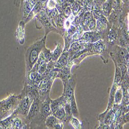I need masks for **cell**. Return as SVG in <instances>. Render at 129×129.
Here are the masks:
<instances>
[{"label":"cell","instance_id":"cell-1","mask_svg":"<svg viewBox=\"0 0 129 129\" xmlns=\"http://www.w3.org/2000/svg\"><path fill=\"white\" fill-rule=\"evenodd\" d=\"M46 35L28 47L25 51L26 77L37 62L40 53L45 46Z\"/></svg>","mask_w":129,"mask_h":129},{"label":"cell","instance_id":"cell-2","mask_svg":"<svg viewBox=\"0 0 129 129\" xmlns=\"http://www.w3.org/2000/svg\"><path fill=\"white\" fill-rule=\"evenodd\" d=\"M20 100L19 95L10 94L7 98L0 101V120L10 115L17 109Z\"/></svg>","mask_w":129,"mask_h":129},{"label":"cell","instance_id":"cell-3","mask_svg":"<svg viewBox=\"0 0 129 129\" xmlns=\"http://www.w3.org/2000/svg\"><path fill=\"white\" fill-rule=\"evenodd\" d=\"M50 101L51 99L49 97V95H48L41 102L39 111L37 116L31 121V123H39L40 124L45 122L47 118L50 115L52 114L50 106Z\"/></svg>","mask_w":129,"mask_h":129},{"label":"cell","instance_id":"cell-4","mask_svg":"<svg viewBox=\"0 0 129 129\" xmlns=\"http://www.w3.org/2000/svg\"><path fill=\"white\" fill-rule=\"evenodd\" d=\"M48 95L41 96L39 95L38 97L36 98L33 102H32L30 107L29 108L28 114L26 116V120L28 123L31 121L38 114L41 102L44 100Z\"/></svg>","mask_w":129,"mask_h":129},{"label":"cell","instance_id":"cell-5","mask_svg":"<svg viewBox=\"0 0 129 129\" xmlns=\"http://www.w3.org/2000/svg\"><path fill=\"white\" fill-rule=\"evenodd\" d=\"M33 102V100L30 99L26 94L23 96L21 98L17 107L18 114H20L22 116H25L26 117L29 111L30 105Z\"/></svg>","mask_w":129,"mask_h":129},{"label":"cell","instance_id":"cell-6","mask_svg":"<svg viewBox=\"0 0 129 129\" xmlns=\"http://www.w3.org/2000/svg\"><path fill=\"white\" fill-rule=\"evenodd\" d=\"M66 102V99L63 94L57 99L54 100H51L50 106L52 114L54 113L59 107L63 106Z\"/></svg>","mask_w":129,"mask_h":129},{"label":"cell","instance_id":"cell-7","mask_svg":"<svg viewBox=\"0 0 129 129\" xmlns=\"http://www.w3.org/2000/svg\"><path fill=\"white\" fill-rule=\"evenodd\" d=\"M60 120L53 114L49 116L45 121V125L47 127L50 128H54L57 124L61 122Z\"/></svg>","mask_w":129,"mask_h":129},{"label":"cell","instance_id":"cell-8","mask_svg":"<svg viewBox=\"0 0 129 129\" xmlns=\"http://www.w3.org/2000/svg\"><path fill=\"white\" fill-rule=\"evenodd\" d=\"M68 55L66 52L63 53L59 56L58 59L55 62V67L58 68H62L65 67L68 61Z\"/></svg>","mask_w":129,"mask_h":129},{"label":"cell","instance_id":"cell-9","mask_svg":"<svg viewBox=\"0 0 129 129\" xmlns=\"http://www.w3.org/2000/svg\"><path fill=\"white\" fill-rule=\"evenodd\" d=\"M27 124L23 123L20 118L15 117L12 123V128H27Z\"/></svg>","mask_w":129,"mask_h":129},{"label":"cell","instance_id":"cell-10","mask_svg":"<svg viewBox=\"0 0 129 129\" xmlns=\"http://www.w3.org/2000/svg\"><path fill=\"white\" fill-rule=\"evenodd\" d=\"M53 115H54L57 119L61 121L62 122H64L66 121V114L65 111L64 109V106H61L54 113L52 114Z\"/></svg>","mask_w":129,"mask_h":129},{"label":"cell","instance_id":"cell-11","mask_svg":"<svg viewBox=\"0 0 129 129\" xmlns=\"http://www.w3.org/2000/svg\"><path fill=\"white\" fill-rule=\"evenodd\" d=\"M123 97V91L121 87H117L116 90L115 96H114V101L116 105L120 104L122 100Z\"/></svg>","mask_w":129,"mask_h":129},{"label":"cell","instance_id":"cell-12","mask_svg":"<svg viewBox=\"0 0 129 129\" xmlns=\"http://www.w3.org/2000/svg\"><path fill=\"white\" fill-rule=\"evenodd\" d=\"M56 47L52 53L51 60L53 61H56L61 55V54L62 52V49L61 45L59 44V43H57V44H56Z\"/></svg>","mask_w":129,"mask_h":129},{"label":"cell","instance_id":"cell-13","mask_svg":"<svg viewBox=\"0 0 129 129\" xmlns=\"http://www.w3.org/2000/svg\"><path fill=\"white\" fill-rule=\"evenodd\" d=\"M70 106L71 108V111L72 115L74 116V117H78L79 116V113L78 110L77 108V104L76 102V100H75L74 95H73L71 99V100L70 101Z\"/></svg>","mask_w":129,"mask_h":129},{"label":"cell","instance_id":"cell-14","mask_svg":"<svg viewBox=\"0 0 129 129\" xmlns=\"http://www.w3.org/2000/svg\"><path fill=\"white\" fill-rule=\"evenodd\" d=\"M117 117L116 112L115 113L114 111H112V112H110L106 115V119H105V124L109 125L112 124L113 121H115Z\"/></svg>","mask_w":129,"mask_h":129},{"label":"cell","instance_id":"cell-15","mask_svg":"<svg viewBox=\"0 0 129 129\" xmlns=\"http://www.w3.org/2000/svg\"><path fill=\"white\" fill-rule=\"evenodd\" d=\"M121 79H122V74H121V70L119 67L116 66L114 84L117 85H119L120 84V82H121Z\"/></svg>","mask_w":129,"mask_h":129},{"label":"cell","instance_id":"cell-16","mask_svg":"<svg viewBox=\"0 0 129 129\" xmlns=\"http://www.w3.org/2000/svg\"><path fill=\"white\" fill-rule=\"evenodd\" d=\"M42 52L43 53V55H44V58L47 63H48L49 61H50L52 60V53H51V51L49 49H47L46 47H45L44 49H42Z\"/></svg>","mask_w":129,"mask_h":129},{"label":"cell","instance_id":"cell-17","mask_svg":"<svg viewBox=\"0 0 129 129\" xmlns=\"http://www.w3.org/2000/svg\"><path fill=\"white\" fill-rule=\"evenodd\" d=\"M69 120L75 128H80L81 127V123L76 117H71Z\"/></svg>","mask_w":129,"mask_h":129},{"label":"cell","instance_id":"cell-18","mask_svg":"<svg viewBox=\"0 0 129 129\" xmlns=\"http://www.w3.org/2000/svg\"><path fill=\"white\" fill-rule=\"evenodd\" d=\"M119 67L120 68L121 72V74H122V77H123L125 76V75L126 74V73L127 72V68L126 66L124 63H120L119 64Z\"/></svg>","mask_w":129,"mask_h":129},{"label":"cell","instance_id":"cell-19","mask_svg":"<svg viewBox=\"0 0 129 129\" xmlns=\"http://www.w3.org/2000/svg\"><path fill=\"white\" fill-rule=\"evenodd\" d=\"M109 38L110 40H114L115 39L116 37V34L115 32V31L112 29H110L109 32Z\"/></svg>","mask_w":129,"mask_h":129},{"label":"cell","instance_id":"cell-20","mask_svg":"<svg viewBox=\"0 0 129 129\" xmlns=\"http://www.w3.org/2000/svg\"><path fill=\"white\" fill-rule=\"evenodd\" d=\"M94 49L95 50V51L98 52H101L103 49L102 45L100 44V43L97 42L96 44H94Z\"/></svg>","mask_w":129,"mask_h":129},{"label":"cell","instance_id":"cell-21","mask_svg":"<svg viewBox=\"0 0 129 129\" xmlns=\"http://www.w3.org/2000/svg\"><path fill=\"white\" fill-rule=\"evenodd\" d=\"M55 4H56V3H55V0H50L48 4V8L49 9L54 8V7Z\"/></svg>","mask_w":129,"mask_h":129},{"label":"cell","instance_id":"cell-22","mask_svg":"<svg viewBox=\"0 0 129 129\" xmlns=\"http://www.w3.org/2000/svg\"><path fill=\"white\" fill-rule=\"evenodd\" d=\"M88 27L90 29H93L95 27V21L94 20H91L88 24Z\"/></svg>","mask_w":129,"mask_h":129},{"label":"cell","instance_id":"cell-23","mask_svg":"<svg viewBox=\"0 0 129 129\" xmlns=\"http://www.w3.org/2000/svg\"><path fill=\"white\" fill-rule=\"evenodd\" d=\"M71 9L69 7H67L64 10V15L66 17H69L71 15Z\"/></svg>","mask_w":129,"mask_h":129},{"label":"cell","instance_id":"cell-24","mask_svg":"<svg viewBox=\"0 0 129 129\" xmlns=\"http://www.w3.org/2000/svg\"><path fill=\"white\" fill-rule=\"evenodd\" d=\"M79 6L78 5H76L74 6V9H73V12H74V13H77L78 10H79Z\"/></svg>","mask_w":129,"mask_h":129}]
</instances>
